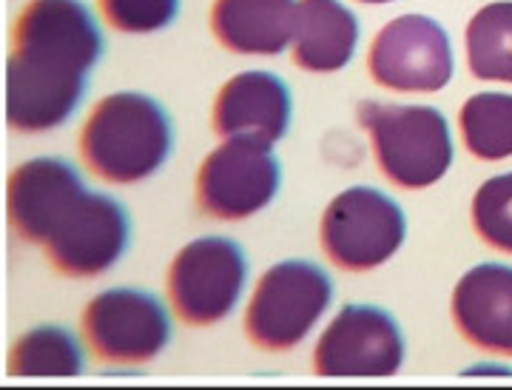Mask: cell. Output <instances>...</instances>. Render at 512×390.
Masks as SVG:
<instances>
[{"instance_id":"15","label":"cell","mask_w":512,"mask_h":390,"mask_svg":"<svg viewBox=\"0 0 512 390\" xmlns=\"http://www.w3.org/2000/svg\"><path fill=\"white\" fill-rule=\"evenodd\" d=\"M359 46V20L342 0H296L293 63L313 75L339 72Z\"/></svg>"},{"instance_id":"14","label":"cell","mask_w":512,"mask_h":390,"mask_svg":"<svg viewBox=\"0 0 512 390\" xmlns=\"http://www.w3.org/2000/svg\"><path fill=\"white\" fill-rule=\"evenodd\" d=\"M458 334L481 351L512 356V268L498 262L476 265L453 291Z\"/></svg>"},{"instance_id":"20","label":"cell","mask_w":512,"mask_h":390,"mask_svg":"<svg viewBox=\"0 0 512 390\" xmlns=\"http://www.w3.org/2000/svg\"><path fill=\"white\" fill-rule=\"evenodd\" d=\"M473 225L490 248L512 254V171L478 188L473 197Z\"/></svg>"},{"instance_id":"3","label":"cell","mask_w":512,"mask_h":390,"mask_svg":"<svg viewBox=\"0 0 512 390\" xmlns=\"http://www.w3.org/2000/svg\"><path fill=\"white\" fill-rule=\"evenodd\" d=\"M356 114L382 174L399 188L433 186L453 166V137L439 109L365 100Z\"/></svg>"},{"instance_id":"10","label":"cell","mask_w":512,"mask_h":390,"mask_svg":"<svg viewBox=\"0 0 512 390\" xmlns=\"http://www.w3.org/2000/svg\"><path fill=\"white\" fill-rule=\"evenodd\" d=\"M402 362V331L376 305H345L313 351V371L319 376H393Z\"/></svg>"},{"instance_id":"4","label":"cell","mask_w":512,"mask_h":390,"mask_svg":"<svg viewBox=\"0 0 512 390\" xmlns=\"http://www.w3.org/2000/svg\"><path fill=\"white\" fill-rule=\"evenodd\" d=\"M333 302V282L308 260L268 268L245 311V334L256 348L282 353L305 342Z\"/></svg>"},{"instance_id":"11","label":"cell","mask_w":512,"mask_h":390,"mask_svg":"<svg viewBox=\"0 0 512 390\" xmlns=\"http://www.w3.org/2000/svg\"><path fill=\"white\" fill-rule=\"evenodd\" d=\"M131 225L123 205L109 194L86 191L49 237L46 257L60 274L77 279L103 277L123 260Z\"/></svg>"},{"instance_id":"12","label":"cell","mask_w":512,"mask_h":390,"mask_svg":"<svg viewBox=\"0 0 512 390\" xmlns=\"http://www.w3.org/2000/svg\"><path fill=\"white\" fill-rule=\"evenodd\" d=\"M83 194H86V183L72 163L57 157L29 160L9 174V186H6L9 223L18 231L20 240L46 245L57 225L69 214V208Z\"/></svg>"},{"instance_id":"19","label":"cell","mask_w":512,"mask_h":390,"mask_svg":"<svg viewBox=\"0 0 512 390\" xmlns=\"http://www.w3.org/2000/svg\"><path fill=\"white\" fill-rule=\"evenodd\" d=\"M12 376H80L83 351L66 328L43 325L23 334L9 353Z\"/></svg>"},{"instance_id":"6","label":"cell","mask_w":512,"mask_h":390,"mask_svg":"<svg viewBox=\"0 0 512 390\" xmlns=\"http://www.w3.org/2000/svg\"><path fill=\"white\" fill-rule=\"evenodd\" d=\"M248 279V260L234 240L200 237L188 242L168 268V299L191 328H208L234 314Z\"/></svg>"},{"instance_id":"8","label":"cell","mask_w":512,"mask_h":390,"mask_svg":"<svg viewBox=\"0 0 512 390\" xmlns=\"http://www.w3.org/2000/svg\"><path fill=\"white\" fill-rule=\"evenodd\" d=\"M282 168L268 146L254 140H225L202 160L197 205L205 217L237 223L274 203Z\"/></svg>"},{"instance_id":"17","label":"cell","mask_w":512,"mask_h":390,"mask_svg":"<svg viewBox=\"0 0 512 390\" xmlns=\"http://www.w3.org/2000/svg\"><path fill=\"white\" fill-rule=\"evenodd\" d=\"M467 63L478 80L512 83V0L478 9L467 26Z\"/></svg>"},{"instance_id":"2","label":"cell","mask_w":512,"mask_h":390,"mask_svg":"<svg viewBox=\"0 0 512 390\" xmlns=\"http://www.w3.org/2000/svg\"><path fill=\"white\" fill-rule=\"evenodd\" d=\"M80 154L89 171L106 183H143L171 154V120L148 94H109L94 106L80 131Z\"/></svg>"},{"instance_id":"9","label":"cell","mask_w":512,"mask_h":390,"mask_svg":"<svg viewBox=\"0 0 512 390\" xmlns=\"http://www.w3.org/2000/svg\"><path fill=\"white\" fill-rule=\"evenodd\" d=\"M367 72L390 92H441L453 77V46L433 18L402 15L373 38Z\"/></svg>"},{"instance_id":"7","label":"cell","mask_w":512,"mask_h":390,"mask_svg":"<svg viewBox=\"0 0 512 390\" xmlns=\"http://www.w3.org/2000/svg\"><path fill=\"white\" fill-rule=\"evenodd\" d=\"M83 336L100 362L143 365L168 348L171 316L148 291L111 288L86 305Z\"/></svg>"},{"instance_id":"5","label":"cell","mask_w":512,"mask_h":390,"mask_svg":"<svg viewBox=\"0 0 512 390\" xmlns=\"http://www.w3.org/2000/svg\"><path fill=\"white\" fill-rule=\"evenodd\" d=\"M404 237L407 220L399 203L370 186H353L333 197L319 225L322 251L348 274L384 265L402 248Z\"/></svg>"},{"instance_id":"18","label":"cell","mask_w":512,"mask_h":390,"mask_svg":"<svg viewBox=\"0 0 512 390\" xmlns=\"http://www.w3.org/2000/svg\"><path fill=\"white\" fill-rule=\"evenodd\" d=\"M458 126L467 151L478 160H507L512 157V94L481 92L470 97L461 114Z\"/></svg>"},{"instance_id":"22","label":"cell","mask_w":512,"mask_h":390,"mask_svg":"<svg viewBox=\"0 0 512 390\" xmlns=\"http://www.w3.org/2000/svg\"><path fill=\"white\" fill-rule=\"evenodd\" d=\"M359 3H376V6H382V3H393V0H359Z\"/></svg>"},{"instance_id":"1","label":"cell","mask_w":512,"mask_h":390,"mask_svg":"<svg viewBox=\"0 0 512 390\" xmlns=\"http://www.w3.org/2000/svg\"><path fill=\"white\" fill-rule=\"evenodd\" d=\"M103 55V32L83 0H29L12 29L6 120L40 134L63 126L86 94Z\"/></svg>"},{"instance_id":"13","label":"cell","mask_w":512,"mask_h":390,"mask_svg":"<svg viewBox=\"0 0 512 390\" xmlns=\"http://www.w3.org/2000/svg\"><path fill=\"white\" fill-rule=\"evenodd\" d=\"M291 92L274 72H239L217 94L211 129L222 140H254L274 146L291 126Z\"/></svg>"},{"instance_id":"21","label":"cell","mask_w":512,"mask_h":390,"mask_svg":"<svg viewBox=\"0 0 512 390\" xmlns=\"http://www.w3.org/2000/svg\"><path fill=\"white\" fill-rule=\"evenodd\" d=\"M111 29L126 35H151L171 26L180 15V0H97Z\"/></svg>"},{"instance_id":"16","label":"cell","mask_w":512,"mask_h":390,"mask_svg":"<svg viewBox=\"0 0 512 390\" xmlns=\"http://www.w3.org/2000/svg\"><path fill=\"white\" fill-rule=\"evenodd\" d=\"M296 0H214L211 32L234 55H282L291 46Z\"/></svg>"}]
</instances>
